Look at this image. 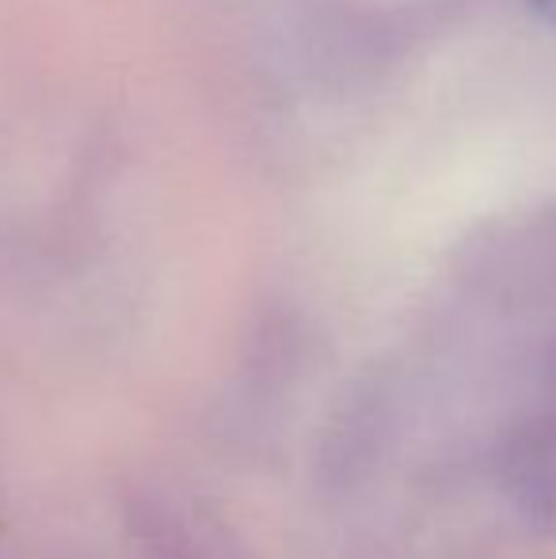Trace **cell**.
I'll use <instances>...</instances> for the list:
<instances>
[{"label": "cell", "instance_id": "obj_1", "mask_svg": "<svg viewBox=\"0 0 556 559\" xmlns=\"http://www.w3.org/2000/svg\"><path fill=\"white\" fill-rule=\"evenodd\" d=\"M530 4H534V12L542 15V20H549L556 27V0H530Z\"/></svg>", "mask_w": 556, "mask_h": 559}]
</instances>
